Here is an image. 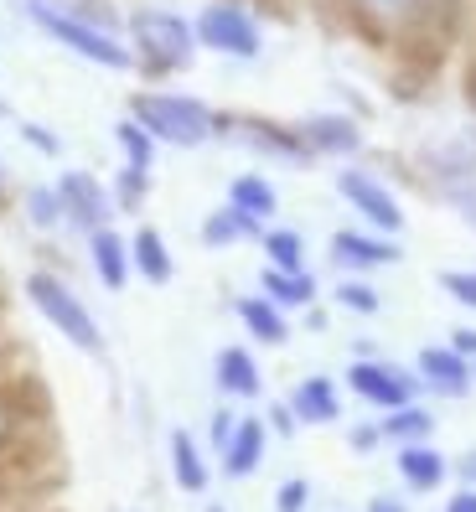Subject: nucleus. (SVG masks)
Returning a JSON list of instances; mask_svg holds the SVG:
<instances>
[{
	"instance_id": "nucleus-1",
	"label": "nucleus",
	"mask_w": 476,
	"mask_h": 512,
	"mask_svg": "<svg viewBox=\"0 0 476 512\" xmlns=\"http://www.w3.org/2000/svg\"><path fill=\"white\" fill-rule=\"evenodd\" d=\"M125 47L135 57V73L145 78V88H166L171 78H182L197 63V32L192 16H182L176 6H130L125 11Z\"/></svg>"
},
{
	"instance_id": "nucleus-2",
	"label": "nucleus",
	"mask_w": 476,
	"mask_h": 512,
	"mask_svg": "<svg viewBox=\"0 0 476 512\" xmlns=\"http://www.w3.org/2000/svg\"><path fill=\"white\" fill-rule=\"evenodd\" d=\"M130 119H140L166 150H202L218 140V104H207L202 94L187 88H135L130 94Z\"/></svg>"
},
{
	"instance_id": "nucleus-3",
	"label": "nucleus",
	"mask_w": 476,
	"mask_h": 512,
	"mask_svg": "<svg viewBox=\"0 0 476 512\" xmlns=\"http://www.w3.org/2000/svg\"><path fill=\"white\" fill-rule=\"evenodd\" d=\"M21 295H26V306H32L73 352H83V357H104V352H109V337H104V326H99L94 306H88V300H83L63 275H57L52 264L26 269Z\"/></svg>"
},
{
	"instance_id": "nucleus-4",
	"label": "nucleus",
	"mask_w": 476,
	"mask_h": 512,
	"mask_svg": "<svg viewBox=\"0 0 476 512\" xmlns=\"http://www.w3.org/2000/svg\"><path fill=\"white\" fill-rule=\"evenodd\" d=\"M337 6L357 21V32L383 42V47H420L430 32L440 37V6L435 0H337Z\"/></svg>"
},
{
	"instance_id": "nucleus-5",
	"label": "nucleus",
	"mask_w": 476,
	"mask_h": 512,
	"mask_svg": "<svg viewBox=\"0 0 476 512\" xmlns=\"http://www.w3.org/2000/svg\"><path fill=\"white\" fill-rule=\"evenodd\" d=\"M197 47L228 57V63H259L264 52V21L249 0H202V11L192 16Z\"/></svg>"
},
{
	"instance_id": "nucleus-6",
	"label": "nucleus",
	"mask_w": 476,
	"mask_h": 512,
	"mask_svg": "<svg viewBox=\"0 0 476 512\" xmlns=\"http://www.w3.org/2000/svg\"><path fill=\"white\" fill-rule=\"evenodd\" d=\"M218 140L233 145V150H249V156L270 161V166H316L306 156L301 135H295V125H285V119H270V114H254V109H218Z\"/></svg>"
},
{
	"instance_id": "nucleus-7",
	"label": "nucleus",
	"mask_w": 476,
	"mask_h": 512,
	"mask_svg": "<svg viewBox=\"0 0 476 512\" xmlns=\"http://www.w3.org/2000/svg\"><path fill=\"white\" fill-rule=\"evenodd\" d=\"M337 197L357 213V223H363L368 233H383V238H399L409 228V213H404V202L394 192L389 176H378L373 166H337Z\"/></svg>"
},
{
	"instance_id": "nucleus-8",
	"label": "nucleus",
	"mask_w": 476,
	"mask_h": 512,
	"mask_svg": "<svg viewBox=\"0 0 476 512\" xmlns=\"http://www.w3.org/2000/svg\"><path fill=\"white\" fill-rule=\"evenodd\" d=\"M47 445V404L37 394V383H11L0 388V466L11 461H42Z\"/></svg>"
},
{
	"instance_id": "nucleus-9",
	"label": "nucleus",
	"mask_w": 476,
	"mask_h": 512,
	"mask_svg": "<svg viewBox=\"0 0 476 512\" xmlns=\"http://www.w3.org/2000/svg\"><path fill=\"white\" fill-rule=\"evenodd\" d=\"M342 388H347L357 404H368L373 414H394V409H404V404H420V399H425L414 368L394 363V357H352Z\"/></svg>"
},
{
	"instance_id": "nucleus-10",
	"label": "nucleus",
	"mask_w": 476,
	"mask_h": 512,
	"mask_svg": "<svg viewBox=\"0 0 476 512\" xmlns=\"http://www.w3.org/2000/svg\"><path fill=\"white\" fill-rule=\"evenodd\" d=\"M32 26L42 37H52L57 47H68L73 57H83V63L104 68V73H135V57L125 47V32H104V26L68 21V16H32Z\"/></svg>"
},
{
	"instance_id": "nucleus-11",
	"label": "nucleus",
	"mask_w": 476,
	"mask_h": 512,
	"mask_svg": "<svg viewBox=\"0 0 476 512\" xmlns=\"http://www.w3.org/2000/svg\"><path fill=\"white\" fill-rule=\"evenodd\" d=\"M295 135H301V145H306V156H311V161L352 166V161L368 150L363 119L347 114V109H316V114H306V119H295Z\"/></svg>"
},
{
	"instance_id": "nucleus-12",
	"label": "nucleus",
	"mask_w": 476,
	"mask_h": 512,
	"mask_svg": "<svg viewBox=\"0 0 476 512\" xmlns=\"http://www.w3.org/2000/svg\"><path fill=\"white\" fill-rule=\"evenodd\" d=\"M414 171L425 176V192L476 182V125H461V130H445V135L425 140L414 150Z\"/></svg>"
},
{
	"instance_id": "nucleus-13",
	"label": "nucleus",
	"mask_w": 476,
	"mask_h": 512,
	"mask_svg": "<svg viewBox=\"0 0 476 512\" xmlns=\"http://www.w3.org/2000/svg\"><path fill=\"white\" fill-rule=\"evenodd\" d=\"M57 197H63V213H68V233L88 238V233H99V228H114V197H109V182L99 171H88V166H68V171H57Z\"/></svg>"
},
{
	"instance_id": "nucleus-14",
	"label": "nucleus",
	"mask_w": 476,
	"mask_h": 512,
	"mask_svg": "<svg viewBox=\"0 0 476 512\" xmlns=\"http://www.w3.org/2000/svg\"><path fill=\"white\" fill-rule=\"evenodd\" d=\"M326 259H332V269H342V280H373L378 269H394L404 249L399 238H383L368 228H337L326 238Z\"/></svg>"
},
{
	"instance_id": "nucleus-15",
	"label": "nucleus",
	"mask_w": 476,
	"mask_h": 512,
	"mask_svg": "<svg viewBox=\"0 0 476 512\" xmlns=\"http://www.w3.org/2000/svg\"><path fill=\"white\" fill-rule=\"evenodd\" d=\"M414 378H420V394L430 399H466L476 388V368L451 347V342H425L414 352Z\"/></svg>"
},
{
	"instance_id": "nucleus-16",
	"label": "nucleus",
	"mask_w": 476,
	"mask_h": 512,
	"mask_svg": "<svg viewBox=\"0 0 476 512\" xmlns=\"http://www.w3.org/2000/svg\"><path fill=\"white\" fill-rule=\"evenodd\" d=\"M285 404H290V414H295V425H301V430H326V425H337V419H342L347 388L332 373H306V378L290 383Z\"/></svg>"
},
{
	"instance_id": "nucleus-17",
	"label": "nucleus",
	"mask_w": 476,
	"mask_h": 512,
	"mask_svg": "<svg viewBox=\"0 0 476 512\" xmlns=\"http://www.w3.org/2000/svg\"><path fill=\"white\" fill-rule=\"evenodd\" d=\"M213 388L223 404H254L264 399V368L249 342H223L213 352Z\"/></svg>"
},
{
	"instance_id": "nucleus-18",
	"label": "nucleus",
	"mask_w": 476,
	"mask_h": 512,
	"mask_svg": "<svg viewBox=\"0 0 476 512\" xmlns=\"http://www.w3.org/2000/svg\"><path fill=\"white\" fill-rule=\"evenodd\" d=\"M166 471L176 481V492H187V497H207V487H213V456H207V445L187 425L166 430Z\"/></svg>"
},
{
	"instance_id": "nucleus-19",
	"label": "nucleus",
	"mask_w": 476,
	"mask_h": 512,
	"mask_svg": "<svg viewBox=\"0 0 476 512\" xmlns=\"http://www.w3.org/2000/svg\"><path fill=\"white\" fill-rule=\"evenodd\" d=\"M270 425H264V414H244L238 419V430H233V440L223 445V456H218V471L228 476V481H249V476H259V466H264V456H270Z\"/></svg>"
},
{
	"instance_id": "nucleus-20",
	"label": "nucleus",
	"mask_w": 476,
	"mask_h": 512,
	"mask_svg": "<svg viewBox=\"0 0 476 512\" xmlns=\"http://www.w3.org/2000/svg\"><path fill=\"white\" fill-rule=\"evenodd\" d=\"M83 254H88V269H94V280L119 295L130 280H135V269H130V233L125 228H99V233H88L83 238Z\"/></svg>"
},
{
	"instance_id": "nucleus-21",
	"label": "nucleus",
	"mask_w": 476,
	"mask_h": 512,
	"mask_svg": "<svg viewBox=\"0 0 476 512\" xmlns=\"http://www.w3.org/2000/svg\"><path fill=\"white\" fill-rule=\"evenodd\" d=\"M394 471H399V487L409 492V497H430V492H440L445 481H451V456L430 440V445H404V450H394Z\"/></svg>"
},
{
	"instance_id": "nucleus-22",
	"label": "nucleus",
	"mask_w": 476,
	"mask_h": 512,
	"mask_svg": "<svg viewBox=\"0 0 476 512\" xmlns=\"http://www.w3.org/2000/svg\"><path fill=\"white\" fill-rule=\"evenodd\" d=\"M233 316H238V326H244L249 347H285L290 342V316L275 306V300H264L259 290L238 295L233 300Z\"/></svg>"
},
{
	"instance_id": "nucleus-23",
	"label": "nucleus",
	"mask_w": 476,
	"mask_h": 512,
	"mask_svg": "<svg viewBox=\"0 0 476 512\" xmlns=\"http://www.w3.org/2000/svg\"><path fill=\"white\" fill-rule=\"evenodd\" d=\"M130 269H135V280L156 285V290L176 280V254H171V244H166L161 228L140 223V228L130 233Z\"/></svg>"
},
{
	"instance_id": "nucleus-24",
	"label": "nucleus",
	"mask_w": 476,
	"mask_h": 512,
	"mask_svg": "<svg viewBox=\"0 0 476 512\" xmlns=\"http://www.w3.org/2000/svg\"><path fill=\"white\" fill-rule=\"evenodd\" d=\"M11 6L32 21V16H68V21H88L104 32H125V11L114 0H11Z\"/></svg>"
},
{
	"instance_id": "nucleus-25",
	"label": "nucleus",
	"mask_w": 476,
	"mask_h": 512,
	"mask_svg": "<svg viewBox=\"0 0 476 512\" xmlns=\"http://www.w3.org/2000/svg\"><path fill=\"white\" fill-rule=\"evenodd\" d=\"M254 290H259L264 300H275L285 316H290V311H311L316 295H321V285H316L311 269H270V264L259 269V285H254Z\"/></svg>"
},
{
	"instance_id": "nucleus-26",
	"label": "nucleus",
	"mask_w": 476,
	"mask_h": 512,
	"mask_svg": "<svg viewBox=\"0 0 476 512\" xmlns=\"http://www.w3.org/2000/svg\"><path fill=\"white\" fill-rule=\"evenodd\" d=\"M0 512H52L47 507V476L37 471V461L0 466Z\"/></svg>"
},
{
	"instance_id": "nucleus-27",
	"label": "nucleus",
	"mask_w": 476,
	"mask_h": 512,
	"mask_svg": "<svg viewBox=\"0 0 476 512\" xmlns=\"http://www.w3.org/2000/svg\"><path fill=\"white\" fill-rule=\"evenodd\" d=\"M223 202H228V207H238L244 218L264 223V228H270V223L280 218V187H275L264 171H238L233 182H228V197H223Z\"/></svg>"
},
{
	"instance_id": "nucleus-28",
	"label": "nucleus",
	"mask_w": 476,
	"mask_h": 512,
	"mask_svg": "<svg viewBox=\"0 0 476 512\" xmlns=\"http://www.w3.org/2000/svg\"><path fill=\"white\" fill-rule=\"evenodd\" d=\"M264 238V223H254V218H244L238 207H213V213L202 218V228H197V244L202 249H238V244H259Z\"/></svg>"
},
{
	"instance_id": "nucleus-29",
	"label": "nucleus",
	"mask_w": 476,
	"mask_h": 512,
	"mask_svg": "<svg viewBox=\"0 0 476 512\" xmlns=\"http://www.w3.org/2000/svg\"><path fill=\"white\" fill-rule=\"evenodd\" d=\"M378 430H383V445L404 450V445H430L435 430H440V419H435V409L420 399V404H404V409H394V414H378Z\"/></svg>"
},
{
	"instance_id": "nucleus-30",
	"label": "nucleus",
	"mask_w": 476,
	"mask_h": 512,
	"mask_svg": "<svg viewBox=\"0 0 476 512\" xmlns=\"http://www.w3.org/2000/svg\"><path fill=\"white\" fill-rule=\"evenodd\" d=\"M16 207H21V218L32 233L52 238V233H68V213H63V197H57L52 182H26L16 192Z\"/></svg>"
},
{
	"instance_id": "nucleus-31",
	"label": "nucleus",
	"mask_w": 476,
	"mask_h": 512,
	"mask_svg": "<svg viewBox=\"0 0 476 512\" xmlns=\"http://www.w3.org/2000/svg\"><path fill=\"white\" fill-rule=\"evenodd\" d=\"M259 249H264V264L270 269H311V249H306V233L301 228H285V223H270L259 238Z\"/></svg>"
},
{
	"instance_id": "nucleus-32",
	"label": "nucleus",
	"mask_w": 476,
	"mask_h": 512,
	"mask_svg": "<svg viewBox=\"0 0 476 512\" xmlns=\"http://www.w3.org/2000/svg\"><path fill=\"white\" fill-rule=\"evenodd\" d=\"M114 145H119V166H135V171H156V156H161V145L156 135L140 125V119H119L114 125Z\"/></svg>"
},
{
	"instance_id": "nucleus-33",
	"label": "nucleus",
	"mask_w": 476,
	"mask_h": 512,
	"mask_svg": "<svg viewBox=\"0 0 476 512\" xmlns=\"http://www.w3.org/2000/svg\"><path fill=\"white\" fill-rule=\"evenodd\" d=\"M109 197H114V213H119V218H140L145 202H151V171L119 166V171L109 176Z\"/></svg>"
},
{
	"instance_id": "nucleus-34",
	"label": "nucleus",
	"mask_w": 476,
	"mask_h": 512,
	"mask_svg": "<svg viewBox=\"0 0 476 512\" xmlns=\"http://www.w3.org/2000/svg\"><path fill=\"white\" fill-rule=\"evenodd\" d=\"M332 300L347 311V316H378L383 311V290L373 285V280H337V290H332Z\"/></svg>"
},
{
	"instance_id": "nucleus-35",
	"label": "nucleus",
	"mask_w": 476,
	"mask_h": 512,
	"mask_svg": "<svg viewBox=\"0 0 476 512\" xmlns=\"http://www.w3.org/2000/svg\"><path fill=\"white\" fill-rule=\"evenodd\" d=\"M238 419H244V409H238V404H218L213 414H207V440H202V445H207V456H213V461L223 456V445L233 440Z\"/></svg>"
},
{
	"instance_id": "nucleus-36",
	"label": "nucleus",
	"mask_w": 476,
	"mask_h": 512,
	"mask_svg": "<svg viewBox=\"0 0 476 512\" xmlns=\"http://www.w3.org/2000/svg\"><path fill=\"white\" fill-rule=\"evenodd\" d=\"M11 383H26V368H21V347L6 321V300H0V388H11Z\"/></svg>"
},
{
	"instance_id": "nucleus-37",
	"label": "nucleus",
	"mask_w": 476,
	"mask_h": 512,
	"mask_svg": "<svg viewBox=\"0 0 476 512\" xmlns=\"http://www.w3.org/2000/svg\"><path fill=\"white\" fill-rule=\"evenodd\" d=\"M16 135L26 140V145H32L37 150V156H47V161H57V156H63V135H57L52 125H42V119H16Z\"/></svg>"
},
{
	"instance_id": "nucleus-38",
	"label": "nucleus",
	"mask_w": 476,
	"mask_h": 512,
	"mask_svg": "<svg viewBox=\"0 0 476 512\" xmlns=\"http://www.w3.org/2000/svg\"><path fill=\"white\" fill-rule=\"evenodd\" d=\"M435 285L451 295L461 311H476V269H440V280H435Z\"/></svg>"
},
{
	"instance_id": "nucleus-39",
	"label": "nucleus",
	"mask_w": 476,
	"mask_h": 512,
	"mask_svg": "<svg viewBox=\"0 0 476 512\" xmlns=\"http://www.w3.org/2000/svg\"><path fill=\"white\" fill-rule=\"evenodd\" d=\"M311 497H316L311 476H285L280 487H275V512H306Z\"/></svg>"
},
{
	"instance_id": "nucleus-40",
	"label": "nucleus",
	"mask_w": 476,
	"mask_h": 512,
	"mask_svg": "<svg viewBox=\"0 0 476 512\" xmlns=\"http://www.w3.org/2000/svg\"><path fill=\"white\" fill-rule=\"evenodd\" d=\"M451 213L466 223V228H476V182H461V187H445V192H435Z\"/></svg>"
},
{
	"instance_id": "nucleus-41",
	"label": "nucleus",
	"mask_w": 476,
	"mask_h": 512,
	"mask_svg": "<svg viewBox=\"0 0 476 512\" xmlns=\"http://www.w3.org/2000/svg\"><path fill=\"white\" fill-rule=\"evenodd\" d=\"M347 450H352V456H373V450H383L378 414H373V419H363V425H352V430H347Z\"/></svg>"
},
{
	"instance_id": "nucleus-42",
	"label": "nucleus",
	"mask_w": 476,
	"mask_h": 512,
	"mask_svg": "<svg viewBox=\"0 0 476 512\" xmlns=\"http://www.w3.org/2000/svg\"><path fill=\"white\" fill-rule=\"evenodd\" d=\"M264 425H270V435H275V440H295V435H301V425H295V414H290V404H285V399H275L270 409H264Z\"/></svg>"
},
{
	"instance_id": "nucleus-43",
	"label": "nucleus",
	"mask_w": 476,
	"mask_h": 512,
	"mask_svg": "<svg viewBox=\"0 0 476 512\" xmlns=\"http://www.w3.org/2000/svg\"><path fill=\"white\" fill-rule=\"evenodd\" d=\"M363 512H414V507H409V497H399V492H373Z\"/></svg>"
},
{
	"instance_id": "nucleus-44",
	"label": "nucleus",
	"mask_w": 476,
	"mask_h": 512,
	"mask_svg": "<svg viewBox=\"0 0 476 512\" xmlns=\"http://www.w3.org/2000/svg\"><path fill=\"white\" fill-rule=\"evenodd\" d=\"M445 342H451V347H456V352L466 357V363L476 368V326H456V331H451V337H445Z\"/></svg>"
},
{
	"instance_id": "nucleus-45",
	"label": "nucleus",
	"mask_w": 476,
	"mask_h": 512,
	"mask_svg": "<svg viewBox=\"0 0 476 512\" xmlns=\"http://www.w3.org/2000/svg\"><path fill=\"white\" fill-rule=\"evenodd\" d=\"M440 512H476V487H466V481H461V487L451 492V497H445V507Z\"/></svg>"
},
{
	"instance_id": "nucleus-46",
	"label": "nucleus",
	"mask_w": 476,
	"mask_h": 512,
	"mask_svg": "<svg viewBox=\"0 0 476 512\" xmlns=\"http://www.w3.org/2000/svg\"><path fill=\"white\" fill-rule=\"evenodd\" d=\"M456 471H461L466 487H476V450H471V456H461V466H456Z\"/></svg>"
},
{
	"instance_id": "nucleus-47",
	"label": "nucleus",
	"mask_w": 476,
	"mask_h": 512,
	"mask_svg": "<svg viewBox=\"0 0 476 512\" xmlns=\"http://www.w3.org/2000/svg\"><path fill=\"white\" fill-rule=\"evenodd\" d=\"M466 104H471V114H476V57L466 63Z\"/></svg>"
},
{
	"instance_id": "nucleus-48",
	"label": "nucleus",
	"mask_w": 476,
	"mask_h": 512,
	"mask_svg": "<svg viewBox=\"0 0 476 512\" xmlns=\"http://www.w3.org/2000/svg\"><path fill=\"white\" fill-rule=\"evenodd\" d=\"M11 202V166H6V156H0V207Z\"/></svg>"
},
{
	"instance_id": "nucleus-49",
	"label": "nucleus",
	"mask_w": 476,
	"mask_h": 512,
	"mask_svg": "<svg viewBox=\"0 0 476 512\" xmlns=\"http://www.w3.org/2000/svg\"><path fill=\"white\" fill-rule=\"evenodd\" d=\"M202 512H228V507H223V502H207V507H202Z\"/></svg>"
},
{
	"instance_id": "nucleus-50",
	"label": "nucleus",
	"mask_w": 476,
	"mask_h": 512,
	"mask_svg": "<svg viewBox=\"0 0 476 512\" xmlns=\"http://www.w3.org/2000/svg\"><path fill=\"white\" fill-rule=\"evenodd\" d=\"M0 119H11V109H6V99H0Z\"/></svg>"
},
{
	"instance_id": "nucleus-51",
	"label": "nucleus",
	"mask_w": 476,
	"mask_h": 512,
	"mask_svg": "<svg viewBox=\"0 0 476 512\" xmlns=\"http://www.w3.org/2000/svg\"><path fill=\"white\" fill-rule=\"evenodd\" d=\"M435 6H451V0H435Z\"/></svg>"
},
{
	"instance_id": "nucleus-52",
	"label": "nucleus",
	"mask_w": 476,
	"mask_h": 512,
	"mask_svg": "<svg viewBox=\"0 0 476 512\" xmlns=\"http://www.w3.org/2000/svg\"><path fill=\"white\" fill-rule=\"evenodd\" d=\"M130 512H145V507H130Z\"/></svg>"
}]
</instances>
